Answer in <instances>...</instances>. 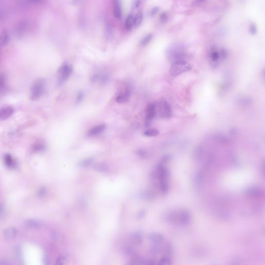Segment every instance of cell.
Wrapping results in <instances>:
<instances>
[{
  "label": "cell",
  "mask_w": 265,
  "mask_h": 265,
  "mask_svg": "<svg viewBox=\"0 0 265 265\" xmlns=\"http://www.w3.org/2000/svg\"><path fill=\"white\" fill-rule=\"evenodd\" d=\"M159 11V7H154L153 8L151 9L149 13V15L150 17H153L155 16Z\"/></svg>",
  "instance_id": "cell-22"
},
{
  "label": "cell",
  "mask_w": 265,
  "mask_h": 265,
  "mask_svg": "<svg viewBox=\"0 0 265 265\" xmlns=\"http://www.w3.org/2000/svg\"><path fill=\"white\" fill-rule=\"evenodd\" d=\"M4 162L7 167L10 169H14L16 166V163L12 156L9 154H7L4 157Z\"/></svg>",
  "instance_id": "cell-12"
},
{
  "label": "cell",
  "mask_w": 265,
  "mask_h": 265,
  "mask_svg": "<svg viewBox=\"0 0 265 265\" xmlns=\"http://www.w3.org/2000/svg\"><path fill=\"white\" fill-rule=\"evenodd\" d=\"M113 14L117 19H120L122 17V9L119 0H115L113 6Z\"/></svg>",
  "instance_id": "cell-14"
},
{
  "label": "cell",
  "mask_w": 265,
  "mask_h": 265,
  "mask_svg": "<svg viewBox=\"0 0 265 265\" xmlns=\"http://www.w3.org/2000/svg\"><path fill=\"white\" fill-rule=\"evenodd\" d=\"M200 2H202V1H203L204 0H198Z\"/></svg>",
  "instance_id": "cell-37"
},
{
  "label": "cell",
  "mask_w": 265,
  "mask_h": 265,
  "mask_svg": "<svg viewBox=\"0 0 265 265\" xmlns=\"http://www.w3.org/2000/svg\"><path fill=\"white\" fill-rule=\"evenodd\" d=\"M45 90V82L39 79L34 82L31 89V98L33 101L38 100L42 96Z\"/></svg>",
  "instance_id": "cell-2"
},
{
  "label": "cell",
  "mask_w": 265,
  "mask_h": 265,
  "mask_svg": "<svg viewBox=\"0 0 265 265\" xmlns=\"http://www.w3.org/2000/svg\"><path fill=\"white\" fill-rule=\"evenodd\" d=\"M42 222L36 219H28L24 222V225L30 228H39L42 227Z\"/></svg>",
  "instance_id": "cell-11"
},
{
  "label": "cell",
  "mask_w": 265,
  "mask_h": 265,
  "mask_svg": "<svg viewBox=\"0 0 265 265\" xmlns=\"http://www.w3.org/2000/svg\"><path fill=\"white\" fill-rule=\"evenodd\" d=\"M152 34H149L142 38V40H141V45L142 46H146L150 42L151 40H152L153 38Z\"/></svg>",
  "instance_id": "cell-20"
},
{
  "label": "cell",
  "mask_w": 265,
  "mask_h": 265,
  "mask_svg": "<svg viewBox=\"0 0 265 265\" xmlns=\"http://www.w3.org/2000/svg\"><path fill=\"white\" fill-rule=\"evenodd\" d=\"M30 1H31L32 2L34 3H40L42 0H30Z\"/></svg>",
  "instance_id": "cell-36"
},
{
  "label": "cell",
  "mask_w": 265,
  "mask_h": 265,
  "mask_svg": "<svg viewBox=\"0 0 265 265\" xmlns=\"http://www.w3.org/2000/svg\"><path fill=\"white\" fill-rule=\"evenodd\" d=\"M106 128V125L104 124H101L96 126L95 127L92 128L91 129H90L88 133V135L90 137L96 136L98 134L103 133L105 130Z\"/></svg>",
  "instance_id": "cell-10"
},
{
  "label": "cell",
  "mask_w": 265,
  "mask_h": 265,
  "mask_svg": "<svg viewBox=\"0 0 265 265\" xmlns=\"http://www.w3.org/2000/svg\"><path fill=\"white\" fill-rule=\"evenodd\" d=\"M219 53H220V57H222L223 59H225L227 57V52L225 49L222 48L220 49V52Z\"/></svg>",
  "instance_id": "cell-27"
},
{
  "label": "cell",
  "mask_w": 265,
  "mask_h": 265,
  "mask_svg": "<svg viewBox=\"0 0 265 265\" xmlns=\"http://www.w3.org/2000/svg\"><path fill=\"white\" fill-rule=\"evenodd\" d=\"M45 193V190L44 189H40L39 190L38 192V195L39 196H40V197H42L43 195H44Z\"/></svg>",
  "instance_id": "cell-32"
},
{
  "label": "cell",
  "mask_w": 265,
  "mask_h": 265,
  "mask_svg": "<svg viewBox=\"0 0 265 265\" xmlns=\"http://www.w3.org/2000/svg\"><path fill=\"white\" fill-rule=\"evenodd\" d=\"M9 42V36L6 32H3L0 34V45L2 46L6 45Z\"/></svg>",
  "instance_id": "cell-17"
},
{
  "label": "cell",
  "mask_w": 265,
  "mask_h": 265,
  "mask_svg": "<svg viewBox=\"0 0 265 265\" xmlns=\"http://www.w3.org/2000/svg\"><path fill=\"white\" fill-rule=\"evenodd\" d=\"M192 65L186 60H179L172 62L169 73L173 77H177L184 73L191 70Z\"/></svg>",
  "instance_id": "cell-1"
},
{
  "label": "cell",
  "mask_w": 265,
  "mask_h": 265,
  "mask_svg": "<svg viewBox=\"0 0 265 265\" xmlns=\"http://www.w3.org/2000/svg\"><path fill=\"white\" fill-rule=\"evenodd\" d=\"M157 113V110L155 104H149L147 110L146 123L147 124L155 117Z\"/></svg>",
  "instance_id": "cell-6"
},
{
  "label": "cell",
  "mask_w": 265,
  "mask_h": 265,
  "mask_svg": "<svg viewBox=\"0 0 265 265\" xmlns=\"http://www.w3.org/2000/svg\"><path fill=\"white\" fill-rule=\"evenodd\" d=\"M168 55L173 62L179 60H185V53L182 46L175 45L170 48L168 51Z\"/></svg>",
  "instance_id": "cell-3"
},
{
  "label": "cell",
  "mask_w": 265,
  "mask_h": 265,
  "mask_svg": "<svg viewBox=\"0 0 265 265\" xmlns=\"http://www.w3.org/2000/svg\"><path fill=\"white\" fill-rule=\"evenodd\" d=\"M106 29V34H107V38H110L112 35V30L110 28V26H109V24H107Z\"/></svg>",
  "instance_id": "cell-30"
},
{
  "label": "cell",
  "mask_w": 265,
  "mask_h": 265,
  "mask_svg": "<svg viewBox=\"0 0 265 265\" xmlns=\"http://www.w3.org/2000/svg\"><path fill=\"white\" fill-rule=\"evenodd\" d=\"M139 2H140V0H133V5L135 7L138 6V5H139Z\"/></svg>",
  "instance_id": "cell-33"
},
{
  "label": "cell",
  "mask_w": 265,
  "mask_h": 265,
  "mask_svg": "<svg viewBox=\"0 0 265 265\" xmlns=\"http://www.w3.org/2000/svg\"><path fill=\"white\" fill-rule=\"evenodd\" d=\"M98 80H100V75L99 74H96L94 75L93 76L91 77V81L93 83H96Z\"/></svg>",
  "instance_id": "cell-31"
},
{
  "label": "cell",
  "mask_w": 265,
  "mask_h": 265,
  "mask_svg": "<svg viewBox=\"0 0 265 265\" xmlns=\"http://www.w3.org/2000/svg\"><path fill=\"white\" fill-rule=\"evenodd\" d=\"M45 147V144H43L41 142L37 143L36 144H35V146L34 147V150L36 152L41 151L43 150L44 149Z\"/></svg>",
  "instance_id": "cell-21"
},
{
  "label": "cell",
  "mask_w": 265,
  "mask_h": 265,
  "mask_svg": "<svg viewBox=\"0 0 265 265\" xmlns=\"http://www.w3.org/2000/svg\"><path fill=\"white\" fill-rule=\"evenodd\" d=\"M250 32L251 34H252L253 35L256 34L257 27L256 24H253L251 25L250 27Z\"/></svg>",
  "instance_id": "cell-26"
},
{
  "label": "cell",
  "mask_w": 265,
  "mask_h": 265,
  "mask_svg": "<svg viewBox=\"0 0 265 265\" xmlns=\"http://www.w3.org/2000/svg\"><path fill=\"white\" fill-rule=\"evenodd\" d=\"M143 20V14L141 11H138L135 17H134V26L135 28H137L142 23Z\"/></svg>",
  "instance_id": "cell-15"
},
{
  "label": "cell",
  "mask_w": 265,
  "mask_h": 265,
  "mask_svg": "<svg viewBox=\"0 0 265 265\" xmlns=\"http://www.w3.org/2000/svg\"><path fill=\"white\" fill-rule=\"evenodd\" d=\"M131 91L129 88H127L126 89L119 94L116 98V102L118 103H123L127 102L130 98Z\"/></svg>",
  "instance_id": "cell-9"
},
{
  "label": "cell",
  "mask_w": 265,
  "mask_h": 265,
  "mask_svg": "<svg viewBox=\"0 0 265 265\" xmlns=\"http://www.w3.org/2000/svg\"><path fill=\"white\" fill-rule=\"evenodd\" d=\"M159 130L156 129H150L146 130L144 132V135L148 137H155L159 135Z\"/></svg>",
  "instance_id": "cell-18"
},
{
  "label": "cell",
  "mask_w": 265,
  "mask_h": 265,
  "mask_svg": "<svg viewBox=\"0 0 265 265\" xmlns=\"http://www.w3.org/2000/svg\"><path fill=\"white\" fill-rule=\"evenodd\" d=\"M14 113V108L11 106H7L0 110V119L5 120L13 115Z\"/></svg>",
  "instance_id": "cell-8"
},
{
  "label": "cell",
  "mask_w": 265,
  "mask_h": 265,
  "mask_svg": "<svg viewBox=\"0 0 265 265\" xmlns=\"http://www.w3.org/2000/svg\"><path fill=\"white\" fill-rule=\"evenodd\" d=\"M210 57L212 61L216 62L220 59V53L215 49H212L210 53Z\"/></svg>",
  "instance_id": "cell-19"
},
{
  "label": "cell",
  "mask_w": 265,
  "mask_h": 265,
  "mask_svg": "<svg viewBox=\"0 0 265 265\" xmlns=\"http://www.w3.org/2000/svg\"><path fill=\"white\" fill-rule=\"evenodd\" d=\"M28 24L26 21H21L17 24L16 32L17 35H22L28 30Z\"/></svg>",
  "instance_id": "cell-13"
},
{
  "label": "cell",
  "mask_w": 265,
  "mask_h": 265,
  "mask_svg": "<svg viewBox=\"0 0 265 265\" xmlns=\"http://www.w3.org/2000/svg\"><path fill=\"white\" fill-rule=\"evenodd\" d=\"M108 79H109V76L107 74H102V75H100V80L102 83H106L108 80Z\"/></svg>",
  "instance_id": "cell-29"
},
{
  "label": "cell",
  "mask_w": 265,
  "mask_h": 265,
  "mask_svg": "<svg viewBox=\"0 0 265 265\" xmlns=\"http://www.w3.org/2000/svg\"><path fill=\"white\" fill-rule=\"evenodd\" d=\"M168 19V16L167 13L166 12H163L160 15L159 20L162 23L166 22V21H167Z\"/></svg>",
  "instance_id": "cell-23"
},
{
  "label": "cell",
  "mask_w": 265,
  "mask_h": 265,
  "mask_svg": "<svg viewBox=\"0 0 265 265\" xmlns=\"http://www.w3.org/2000/svg\"><path fill=\"white\" fill-rule=\"evenodd\" d=\"M5 81H6V78H5L4 75L1 74H0V90L3 89L4 87Z\"/></svg>",
  "instance_id": "cell-25"
},
{
  "label": "cell",
  "mask_w": 265,
  "mask_h": 265,
  "mask_svg": "<svg viewBox=\"0 0 265 265\" xmlns=\"http://www.w3.org/2000/svg\"><path fill=\"white\" fill-rule=\"evenodd\" d=\"M217 139L221 142H226L228 140L227 138L224 135L219 134L217 136Z\"/></svg>",
  "instance_id": "cell-28"
},
{
  "label": "cell",
  "mask_w": 265,
  "mask_h": 265,
  "mask_svg": "<svg viewBox=\"0 0 265 265\" xmlns=\"http://www.w3.org/2000/svg\"><path fill=\"white\" fill-rule=\"evenodd\" d=\"M4 211V206L2 205H0V215L2 214Z\"/></svg>",
  "instance_id": "cell-34"
},
{
  "label": "cell",
  "mask_w": 265,
  "mask_h": 265,
  "mask_svg": "<svg viewBox=\"0 0 265 265\" xmlns=\"http://www.w3.org/2000/svg\"><path fill=\"white\" fill-rule=\"evenodd\" d=\"M83 97H84V94H83V92L82 91H80L78 93L77 96L76 100V103L77 104H79L81 102L83 99Z\"/></svg>",
  "instance_id": "cell-24"
},
{
  "label": "cell",
  "mask_w": 265,
  "mask_h": 265,
  "mask_svg": "<svg viewBox=\"0 0 265 265\" xmlns=\"http://www.w3.org/2000/svg\"><path fill=\"white\" fill-rule=\"evenodd\" d=\"M58 83L61 85L68 80L73 73V68L71 66L67 63H64L59 68L58 71Z\"/></svg>",
  "instance_id": "cell-4"
},
{
  "label": "cell",
  "mask_w": 265,
  "mask_h": 265,
  "mask_svg": "<svg viewBox=\"0 0 265 265\" xmlns=\"http://www.w3.org/2000/svg\"><path fill=\"white\" fill-rule=\"evenodd\" d=\"M81 0H73V3L74 4H78L80 2Z\"/></svg>",
  "instance_id": "cell-35"
},
{
  "label": "cell",
  "mask_w": 265,
  "mask_h": 265,
  "mask_svg": "<svg viewBox=\"0 0 265 265\" xmlns=\"http://www.w3.org/2000/svg\"><path fill=\"white\" fill-rule=\"evenodd\" d=\"M157 107V106H156ZM160 117L163 118H170L172 116L171 107L165 100H159L157 104V107Z\"/></svg>",
  "instance_id": "cell-5"
},
{
  "label": "cell",
  "mask_w": 265,
  "mask_h": 265,
  "mask_svg": "<svg viewBox=\"0 0 265 265\" xmlns=\"http://www.w3.org/2000/svg\"><path fill=\"white\" fill-rule=\"evenodd\" d=\"M134 17L133 15H129L127 16L125 21V28L127 30H130L134 26Z\"/></svg>",
  "instance_id": "cell-16"
},
{
  "label": "cell",
  "mask_w": 265,
  "mask_h": 265,
  "mask_svg": "<svg viewBox=\"0 0 265 265\" xmlns=\"http://www.w3.org/2000/svg\"><path fill=\"white\" fill-rule=\"evenodd\" d=\"M17 229L15 227H11L5 229L3 233V235L5 239L11 240L17 237Z\"/></svg>",
  "instance_id": "cell-7"
}]
</instances>
